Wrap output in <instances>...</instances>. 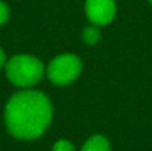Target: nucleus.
<instances>
[{"label": "nucleus", "instance_id": "7", "mask_svg": "<svg viewBox=\"0 0 152 151\" xmlns=\"http://www.w3.org/2000/svg\"><path fill=\"white\" fill-rule=\"evenodd\" d=\"M52 151H75L72 142H69L68 139H59L53 144Z\"/></svg>", "mask_w": 152, "mask_h": 151}, {"label": "nucleus", "instance_id": "1", "mask_svg": "<svg viewBox=\"0 0 152 151\" xmlns=\"http://www.w3.org/2000/svg\"><path fill=\"white\" fill-rule=\"evenodd\" d=\"M53 107L40 91L24 89L13 94L4 107L7 132L16 139L33 141L40 138L52 123Z\"/></svg>", "mask_w": 152, "mask_h": 151}, {"label": "nucleus", "instance_id": "3", "mask_svg": "<svg viewBox=\"0 0 152 151\" xmlns=\"http://www.w3.org/2000/svg\"><path fill=\"white\" fill-rule=\"evenodd\" d=\"M83 62L74 53H62L58 55L46 67L48 79L56 86H66L77 80L81 74Z\"/></svg>", "mask_w": 152, "mask_h": 151}, {"label": "nucleus", "instance_id": "4", "mask_svg": "<svg viewBox=\"0 0 152 151\" xmlns=\"http://www.w3.org/2000/svg\"><path fill=\"white\" fill-rule=\"evenodd\" d=\"M86 16L93 25H108L114 21L117 13L115 0H86Z\"/></svg>", "mask_w": 152, "mask_h": 151}, {"label": "nucleus", "instance_id": "6", "mask_svg": "<svg viewBox=\"0 0 152 151\" xmlns=\"http://www.w3.org/2000/svg\"><path fill=\"white\" fill-rule=\"evenodd\" d=\"M81 39L86 45L89 46H93L96 45L99 40H101V31H99V27L98 25H89L83 30V34H81Z\"/></svg>", "mask_w": 152, "mask_h": 151}, {"label": "nucleus", "instance_id": "10", "mask_svg": "<svg viewBox=\"0 0 152 151\" xmlns=\"http://www.w3.org/2000/svg\"><path fill=\"white\" fill-rule=\"evenodd\" d=\"M148 1H149V3H151V4H152V0H148Z\"/></svg>", "mask_w": 152, "mask_h": 151}, {"label": "nucleus", "instance_id": "5", "mask_svg": "<svg viewBox=\"0 0 152 151\" xmlns=\"http://www.w3.org/2000/svg\"><path fill=\"white\" fill-rule=\"evenodd\" d=\"M80 151H111V142L103 135H93L83 144Z\"/></svg>", "mask_w": 152, "mask_h": 151}, {"label": "nucleus", "instance_id": "2", "mask_svg": "<svg viewBox=\"0 0 152 151\" xmlns=\"http://www.w3.org/2000/svg\"><path fill=\"white\" fill-rule=\"evenodd\" d=\"M4 70L9 82L22 89H31L36 86L46 73L43 62L37 56L27 53H19L9 58Z\"/></svg>", "mask_w": 152, "mask_h": 151}, {"label": "nucleus", "instance_id": "8", "mask_svg": "<svg viewBox=\"0 0 152 151\" xmlns=\"http://www.w3.org/2000/svg\"><path fill=\"white\" fill-rule=\"evenodd\" d=\"M9 15H10V12H9V6H7L4 1L0 0V27L4 25V24L9 21Z\"/></svg>", "mask_w": 152, "mask_h": 151}, {"label": "nucleus", "instance_id": "9", "mask_svg": "<svg viewBox=\"0 0 152 151\" xmlns=\"http://www.w3.org/2000/svg\"><path fill=\"white\" fill-rule=\"evenodd\" d=\"M6 61H7V59H6V55H4V52H3V49L0 48V68L6 65Z\"/></svg>", "mask_w": 152, "mask_h": 151}]
</instances>
